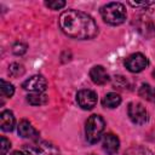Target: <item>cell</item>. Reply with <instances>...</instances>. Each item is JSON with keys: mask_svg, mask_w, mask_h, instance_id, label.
Here are the masks:
<instances>
[{"mask_svg": "<svg viewBox=\"0 0 155 155\" xmlns=\"http://www.w3.org/2000/svg\"><path fill=\"white\" fill-rule=\"evenodd\" d=\"M59 28L73 39L87 40L93 39L98 34V27L94 19L79 10H67L59 16Z\"/></svg>", "mask_w": 155, "mask_h": 155, "instance_id": "1", "label": "cell"}, {"mask_svg": "<svg viewBox=\"0 0 155 155\" xmlns=\"http://www.w3.org/2000/svg\"><path fill=\"white\" fill-rule=\"evenodd\" d=\"M133 24L137 30L147 36L155 35V2H148L144 7L139 8L133 17Z\"/></svg>", "mask_w": 155, "mask_h": 155, "instance_id": "2", "label": "cell"}, {"mask_svg": "<svg viewBox=\"0 0 155 155\" xmlns=\"http://www.w3.org/2000/svg\"><path fill=\"white\" fill-rule=\"evenodd\" d=\"M101 15L105 23L119 25L126 19V8L121 2H109L101 8Z\"/></svg>", "mask_w": 155, "mask_h": 155, "instance_id": "3", "label": "cell"}, {"mask_svg": "<svg viewBox=\"0 0 155 155\" xmlns=\"http://www.w3.org/2000/svg\"><path fill=\"white\" fill-rule=\"evenodd\" d=\"M104 127H105V122H104L102 116H99L97 114L91 115L87 119L86 127H85V134H86L87 142L91 144L97 143L102 137Z\"/></svg>", "mask_w": 155, "mask_h": 155, "instance_id": "4", "label": "cell"}, {"mask_svg": "<svg viewBox=\"0 0 155 155\" xmlns=\"http://www.w3.org/2000/svg\"><path fill=\"white\" fill-rule=\"evenodd\" d=\"M24 149L30 155H59L58 148L46 140L36 139L30 144H25Z\"/></svg>", "mask_w": 155, "mask_h": 155, "instance_id": "5", "label": "cell"}, {"mask_svg": "<svg viewBox=\"0 0 155 155\" xmlns=\"http://www.w3.org/2000/svg\"><path fill=\"white\" fill-rule=\"evenodd\" d=\"M127 113L131 121L136 125H144L148 121V111L145 107H143V104L137 102L130 103L127 108Z\"/></svg>", "mask_w": 155, "mask_h": 155, "instance_id": "6", "label": "cell"}, {"mask_svg": "<svg viewBox=\"0 0 155 155\" xmlns=\"http://www.w3.org/2000/svg\"><path fill=\"white\" fill-rule=\"evenodd\" d=\"M125 65L131 73H139L149 65V61L144 54L138 52L128 56L125 61Z\"/></svg>", "mask_w": 155, "mask_h": 155, "instance_id": "7", "label": "cell"}, {"mask_svg": "<svg viewBox=\"0 0 155 155\" xmlns=\"http://www.w3.org/2000/svg\"><path fill=\"white\" fill-rule=\"evenodd\" d=\"M22 87L29 92L44 93L47 88V81L42 75H33L22 84Z\"/></svg>", "mask_w": 155, "mask_h": 155, "instance_id": "8", "label": "cell"}, {"mask_svg": "<svg viewBox=\"0 0 155 155\" xmlns=\"http://www.w3.org/2000/svg\"><path fill=\"white\" fill-rule=\"evenodd\" d=\"M76 102L82 109L90 110L97 104V94L92 90H81L76 94Z\"/></svg>", "mask_w": 155, "mask_h": 155, "instance_id": "9", "label": "cell"}, {"mask_svg": "<svg viewBox=\"0 0 155 155\" xmlns=\"http://www.w3.org/2000/svg\"><path fill=\"white\" fill-rule=\"evenodd\" d=\"M102 148L108 155H115L120 148V140L119 138L113 133H107L103 136L102 140Z\"/></svg>", "mask_w": 155, "mask_h": 155, "instance_id": "10", "label": "cell"}, {"mask_svg": "<svg viewBox=\"0 0 155 155\" xmlns=\"http://www.w3.org/2000/svg\"><path fill=\"white\" fill-rule=\"evenodd\" d=\"M18 134L23 138H29V139H34L36 140L39 138V131L31 126V124L27 120H22L19 124H18Z\"/></svg>", "mask_w": 155, "mask_h": 155, "instance_id": "11", "label": "cell"}, {"mask_svg": "<svg viewBox=\"0 0 155 155\" xmlns=\"http://www.w3.org/2000/svg\"><path fill=\"white\" fill-rule=\"evenodd\" d=\"M90 78L96 85H104L109 81V75L102 65H94L90 70Z\"/></svg>", "mask_w": 155, "mask_h": 155, "instance_id": "12", "label": "cell"}, {"mask_svg": "<svg viewBox=\"0 0 155 155\" xmlns=\"http://www.w3.org/2000/svg\"><path fill=\"white\" fill-rule=\"evenodd\" d=\"M15 116L12 111L10 110H4L0 114V127L4 132H11L15 127Z\"/></svg>", "mask_w": 155, "mask_h": 155, "instance_id": "13", "label": "cell"}, {"mask_svg": "<svg viewBox=\"0 0 155 155\" xmlns=\"http://www.w3.org/2000/svg\"><path fill=\"white\" fill-rule=\"evenodd\" d=\"M120 103H121V97H120V94H117V93H115V92L107 93V94L104 96L103 101H102L103 107H105V108H110V109L119 107Z\"/></svg>", "mask_w": 155, "mask_h": 155, "instance_id": "14", "label": "cell"}, {"mask_svg": "<svg viewBox=\"0 0 155 155\" xmlns=\"http://www.w3.org/2000/svg\"><path fill=\"white\" fill-rule=\"evenodd\" d=\"M138 94L142 98H144V99H147V101H149L151 103H155V87H153V86H150L148 84H143L139 87Z\"/></svg>", "mask_w": 155, "mask_h": 155, "instance_id": "15", "label": "cell"}, {"mask_svg": "<svg viewBox=\"0 0 155 155\" xmlns=\"http://www.w3.org/2000/svg\"><path fill=\"white\" fill-rule=\"evenodd\" d=\"M121 155H154L148 148L142 145H133L126 149Z\"/></svg>", "mask_w": 155, "mask_h": 155, "instance_id": "16", "label": "cell"}, {"mask_svg": "<svg viewBox=\"0 0 155 155\" xmlns=\"http://www.w3.org/2000/svg\"><path fill=\"white\" fill-rule=\"evenodd\" d=\"M27 101L31 105H42L47 103V96L44 93H31L27 97Z\"/></svg>", "mask_w": 155, "mask_h": 155, "instance_id": "17", "label": "cell"}, {"mask_svg": "<svg viewBox=\"0 0 155 155\" xmlns=\"http://www.w3.org/2000/svg\"><path fill=\"white\" fill-rule=\"evenodd\" d=\"M15 93V87L12 84L5 81L4 79L1 80V94L5 97H12Z\"/></svg>", "mask_w": 155, "mask_h": 155, "instance_id": "18", "label": "cell"}, {"mask_svg": "<svg viewBox=\"0 0 155 155\" xmlns=\"http://www.w3.org/2000/svg\"><path fill=\"white\" fill-rule=\"evenodd\" d=\"M8 73H10V75L18 78V76L24 74V67L22 64H18V63H12L8 67Z\"/></svg>", "mask_w": 155, "mask_h": 155, "instance_id": "19", "label": "cell"}, {"mask_svg": "<svg viewBox=\"0 0 155 155\" xmlns=\"http://www.w3.org/2000/svg\"><path fill=\"white\" fill-rule=\"evenodd\" d=\"M45 5L50 7L51 10H61L62 7L65 6V1L63 0H56V1H46Z\"/></svg>", "mask_w": 155, "mask_h": 155, "instance_id": "20", "label": "cell"}, {"mask_svg": "<svg viewBox=\"0 0 155 155\" xmlns=\"http://www.w3.org/2000/svg\"><path fill=\"white\" fill-rule=\"evenodd\" d=\"M11 148V143L6 137H1V155H6Z\"/></svg>", "mask_w": 155, "mask_h": 155, "instance_id": "21", "label": "cell"}, {"mask_svg": "<svg viewBox=\"0 0 155 155\" xmlns=\"http://www.w3.org/2000/svg\"><path fill=\"white\" fill-rule=\"evenodd\" d=\"M12 51H13L15 54L21 56V54H23V53L27 51V45H25V44H21V42H19V44H16V45H13Z\"/></svg>", "mask_w": 155, "mask_h": 155, "instance_id": "22", "label": "cell"}, {"mask_svg": "<svg viewBox=\"0 0 155 155\" xmlns=\"http://www.w3.org/2000/svg\"><path fill=\"white\" fill-rule=\"evenodd\" d=\"M11 155H27V154H24L23 151H18V150H16V151H13Z\"/></svg>", "mask_w": 155, "mask_h": 155, "instance_id": "23", "label": "cell"}, {"mask_svg": "<svg viewBox=\"0 0 155 155\" xmlns=\"http://www.w3.org/2000/svg\"><path fill=\"white\" fill-rule=\"evenodd\" d=\"M153 76L155 78V69H154V71H153Z\"/></svg>", "mask_w": 155, "mask_h": 155, "instance_id": "24", "label": "cell"}]
</instances>
